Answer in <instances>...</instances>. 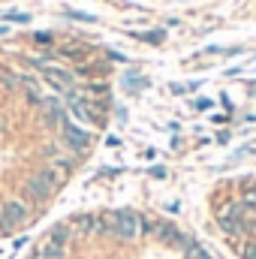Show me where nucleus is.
Returning a JSON list of instances; mask_svg holds the SVG:
<instances>
[{"mask_svg":"<svg viewBox=\"0 0 256 259\" xmlns=\"http://www.w3.org/2000/svg\"><path fill=\"white\" fill-rule=\"evenodd\" d=\"M21 193L27 196L30 202H36V205H42V202H49L52 193H55V187L49 184V181H42L39 175H30L27 181H24V187H21Z\"/></svg>","mask_w":256,"mask_h":259,"instance_id":"obj_2","label":"nucleus"},{"mask_svg":"<svg viewBox=\"0 0 256 259\" xmlns=\"http://www.w3.org/2000/svg\"><path fill=\"white\" fill-rule=\"evenodd\" d=\"M217 226H220L229 238H244V235H241V226H238L229 214H220V217H217Z\"/></svg>","mask_w":256,"mask_h":259,"instance_id":"obj_9","label":"nucleus"},{"mask_svg":"<svg viewBox=\"0 0 256 259\" xmlns=\"http://www.w3.org/2000/svg\"><path fill=\"white\" fill-rule=\"evenodd\" d=\"M109 217H112V226H115V235L121 238V241H136L139 238V214L136 211H109Z\"/></svg>","mask_w":256,"mask_h":259,"instance_id":"obj_1","label":"nucleus"},{"mask_svg":"<svg viewBox=\"0 0 256 259\" xmlns=\"http://www.w3.org/2000/svg\"><path fill=\"white\" fill-rule=\"evenodd\" d=\"M36 42H52V33H36Z\"/></svg>","mask_w":256,"mask_h":259,"instance_id":"obj_14","label":"nucleus"},{"mask_svg":"<svg viewBox=\"0 0 256 259\" xmlns=\"http://www.w3.org/2000/svg\"><path fill=\"white\" fill-rule=\"evenodd\" d=\"M46 241H52V244H61V247H66V244L72 241V226H66V223H55V226L49 229Z\"/></svg>","mask_w":256,"mask_h":259,"instance_id":"obj_6","label":"nucleus"},{"mask_svg":"<svg viewBox=\"0 0 256 259\" xmlns=\"http://www.w3.org/2000/svg\"><path fill=\"white\" fill-rule=\"evenodd\" d=\"M0 214H3V220H6V223L15 229L18 223H24V220L30 217V205H27L24 199H9V202H3Z\"/></svg>","mask_w":256,"mask_h":259,"instance_id":"obj_4","label":"nucleus"},{"mask_svg":"<svg viewBox=\"0 0 256 259\" xmlns=\"http://www.w3.org/2000/svg\"><path fill=\"white\" fill-rule=\"evenodd\" d=\"M241 259H256V235L253 238H241V244H235Z\"/></svg>","mask_w":256,"mask_h":259,"instance_id":"obj_11","label":"nucleus"},{"mask_svg":"<svg viewBox=\"0 0 256 259\" xmlns=\"http://www.w3.org/2000/svg\"><path fill=\"white\" fill-rule=\"evenodd\" d=\"M36 256H39V259H66V247L46 241V244L39 247V253H36Z\"/></svg>","mask_w":256,"mask_h":259,"instance_id":"obj_10","label":"nucleus"},{"mask_svg":"<svg viewBox=\"0 0 256 259\" xmlns=\"http://www.w3.org/2000/svg\"><path fill=\"white\" fill-rule=\"evenodd\" d=\"M157 241H166V244H172V247H181V241H184V232H181L175 223H169V220H160Z\"/></svg>","mask_w":256,"mask_h":259,"instance_id":"obj_5","label":"nucleus"},{"mask_svg":"<svg viewBox=\"0 0 256 259\" xmlns=\"http://www.w3.org/2000/svg\"><path fill=\"white\" fill-rule=\"evenodd\" d=\"M6 18H9V21H27V15H18V12H9Z\"/></svg>","mask_w":256,"mask_h":259,"instance_id":"obj_13","label":"nucleus"},{"mask_svg":"<svg viewBox=\"0 0 256 259\" xmlns=\"http://www.w3.org/2000/svg\"><path fill=\"white\" fill-rule=\"evenodd\" d=\"M187 259H214V256H211L208 250H202V247H196V250H193V253H190Z\"/></svg>","mask_w":256,"mask_h":259,"instance_id":"obj_12","label":"nucleus"},{"mask_svg":"<svg viewBox=\"0 0 256 259\" xmlns=\"http://www.w3.org/2000/svg\"><path fill=\"white\" fill-rule=\"evenodd\" d=\"M157 229H160V220H154L148 214H139V235L142 238H157Z\"/></svg>","mask_w":256,"mask_h":259,"instance_id":"obj_8","label":"nucleus"},{"mask_svg":"<svg viewBox=\"0 0 256 259\" xmlns=\"http://www.w3.org/2000/svg\"><path fill=\"white\" fill-rule=\"evenodd\" d=\"M75 229L81 235H94V232H100V217L97 214H78L75 217Z\"/></svg>","mask_w":256,"mask_h":259,"instance_id":"obj_7","label":"nucleus"},{"mask_svg":"<svg viewBox=\"0 0 256 259\" xmlns=\"http://www.w3.org/2000/svg\"><path fill=\"white\" fill-rule=\"evenodd\" d=\"M64 142H66V148L72 151V154H84L88 148H91V136L84 133L81 127H75V124H69V121H64Z\"/></svg>","mask_w":256,"mask_h":259,"instance_id":"obj_3","label":"nucleus"}]
</instances>
